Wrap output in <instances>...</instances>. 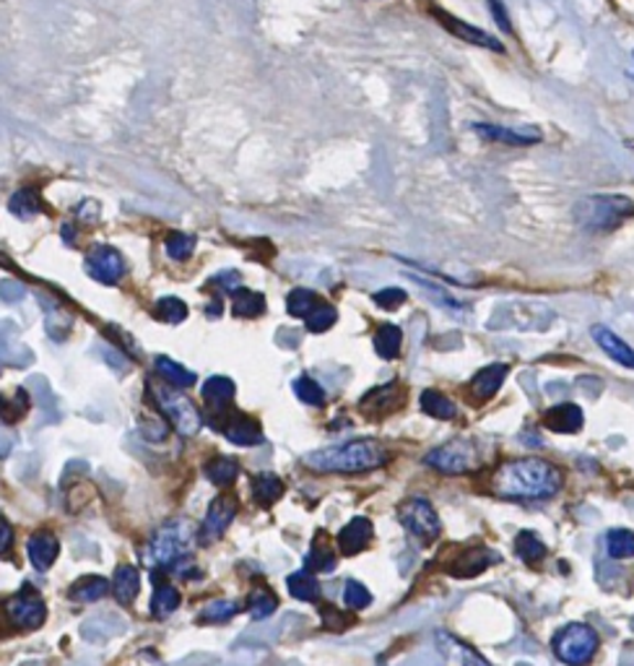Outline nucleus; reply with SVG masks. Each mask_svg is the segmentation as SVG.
<instances>
[{
    "label": "nucleus",
    "mask_w": 634,
    "mask_h": 666,
    "mask_svg": "<svg viewBox=\"0 0 634 666\" xmlns=\"http://www.w3.org/2000/svg\"><path fill=\"white\" fill-rule=\"evenodd\" d=\"M562 484V469L544 459L507 461L492 476V492L502 500H549Z\"/></svg>",
    "instance_id": "1"
},
{
    "label": "nucleus",
    "mask_w": 634,
    "mask_h": 666,
    "mask_svg": "<svg viewBox=\"0 0 634 666\" xmlns=\"http://www.w3.org/2000/svg\"><path fill=\"white\" fill-rule=\"evenodd\" d=\"M385 463H388V451L375 440H352V443L323 448L304 459V466L320 474H362Z\"/></svg>",
    "instance_id": "2"
},
{
    "label": "nucleus",
    "mask_w": 634,
    "mask_h": 666,
    "mask_svg": "<svg viewBox=\"0 0 634 666\" xmlns=\"http://www.w3.org/2000/svg\"><path fill=\"white\" fill-rule=\"evenodd\" d=\"M572 214L580 229L590 232V235H609V232L624 227L632 219L634 201L630 195L619 193L588 195V198L574 204Z\"/></svg>",
    "instance_id": "3"
},
{
    "label": "nucleus",
    "mask_w": 634,
    "mask_h": 666,
    "mask_svg": "<svg viewBox=\"0 0 634 666\" xmlns=\"http://www.w3.org/2000/svg\"><path fill=\"white\" fill-rule=\"evenodd\" d=\"M554 310L546 308L544 302L515 300L499 305L486 321L490 331H549L554 323Z\"/></svg>",
    "instance_id": "4"
},
{
    "label": "nucleus",
    "mask_w": 634,
    "mask_h": 666,
    "mask_svg": "<svg viewBox=\"0 0 634 666\" xmlns=\"http://www.w3.org/2000/svg\"><path fill=\"white\" fill-rule=\"evenodd\" d=\"M554 656L567 666H585L599 654V633L585 622H570L551 641Z\"/></svg>",
    "instance_id": "5"
},
{
    "label": "nucleus",
    "mask_w": 634,
    "mask_h": 666,
    "mask_svg": "<svg viewBox=\"0 0 634 666\" xmlns=\"http://www.w3.org/2000/svg\"><path fill=\"white\" fill-rule=\"evenodd\" d=\"M151 398L157 401V407L162 409V415L170 419L174 430L180 432L182 438H193L195 432L203 427V417L201 411L195 409V404L187 396H182L180 390H174V386L170 383H164V386H157V383H151L149 386Z\"/></svg>",
    "instance_id": "6"
},
{
    "label": "nucleus",
    "mask_w": 634,
    "mask_h": 666,
    "mask_svg": "<svg viewBox=\"0 0 634 666\" xmlns=\"http://www.w3.org/2000/svg\"><path fill=\"white\" fill-rule=\"evenodd\" d=\"M191 541L193 528L185 520H170L151 537L149 545V560L151 565H162V568H174L180 560L191 557Z\"/></svg>",
    "instance_id": "7"
},
{
    "label": "nucleus",
    "mask_w": 634,
    "mask_h": 666,
    "mask_svg": "<svg viewBox=\"0 0 634 666\" xmlns=\"http://www.w3.org/2000/svg\"><path fill=\"white\" fill-rule=\"evenodd\" d=\"M396 516L400 526H404L413 539H419L421 545H434L437 537H440V516H437L434 505L429 503L427 497H406L396 508Z\"/></svg>",
    "instance_id": "8"
},
{
    "label": "nucleus",
    "mask_w": 634,
    "mask_h": 666,
    "mask_svg": "<svg viewBox=\"0 0 634 666\" xmlns=\"http://www.w3.org/2000/svg\"><path fill=\"white\" fill-rule=\"evenodd\" d=\"M425 463L442 474H469L476 466H481L479 443L471 438H455L450 440V443L429 451Z\"/></svg>",
    "instance_id": "9"
},
{
    "label": "nucleus",
    "mask_w": 634,
    "mask_h": 666,
    "mask_svg": "<svg viewBox=\"0 0 634 666\" xmlns=\"http://www.w3.org/2000/svg\"><path fill=\"white\" fill-rule=\"evenodd\" d=\"M3 610H6V617H9L11 625L24 627V630L40 627L47 617L45 599H42L40 593L32 589V586H26L24 591L13 593L9 602H6Z\"/></svg>",
    "instance_id": "10"
},
{
    "label": "nucleus",
    "mask_w": 634,
    "mask_h": 666,
    "mask_svg": "<svg viewBox=\"0 0 634 666\" xmlns=\"http://www.w3.org/2000/svg\"><path fill=\"white\" fill-rule=\"evenodd\" d=\"M86 271L92 273V279H97L99 284H118L122 273H126V260L115 248L109 245H94L86 253Z\"/></svg>",
    "instance_id": "11"
},
{
    "label": "nucleus",
    "mask_w": 634,
    "mask_h": 666,
    "mask_svg": "<svg viewBox=\"0 0 634 666\" xmlns=\"http://www.w3.org/2000/svg\"><path fill=\"white\" fill-rule=\"evenodd\" d=\"M237 516V500L232 495H218L214 497V503L208 505L206 511V520H203L198 539L203 545H211V541L222 539L224 531H227L232 520Z\"/></svg>",
    "instance_id": "12"
},
{
    "label": "nucleus",
    "mask_w": 634,
    "mask_h": 666,
    "mask_svg": "<svg viewBox=\"0 0 634 666\" xmlns=\"http://www.w3.org/2000/svg\"><path fill=\"white\" fill-rule=\"evenodd\" d=\"M432 17L440 21V24L448 29L453 37L469 42V45H473V47H486V50H492V53H505V45H502L497 37H492L490 32H484V29L465 24L463 19L450 17V13L442 11V9H432Z\"/></svg>",
    "instance_id": "13"
},
{
    "label": "nucleus",
    "mask_w": 634,
    "mask_h": 666,
    "mask_svg": "<svg viewBox=\"0 0 634 666\" xmlns=\"http://www.w3.org/2000/svg\"><path fill=\"white\" fill-rule=\"evenodd\" d=\"M404 388H400L398 383H388V386L372 388L359 401V409L362 415H367L369 419H383L404 407Z\"/></svg>",
    "instance_id": "14"
},
{
    "label": "nucleus",
    "mask_w": 634,
    "mask_h": 666,
    "mask_svg": "<svg viewBox=\"0 0 634 666\" xmlns=\"http://www.w3.org/2000/svg\"><path fill=\"white\" fill-rule=\"evenodd\" d=\"M372 537H375V526H372V520L364 516H356L341 528L339 537H335V545H339V549L346 557H354L369 547Z\"/></svg>",
    "instance_id": "15"
},
{
    "label": "nucleus",
    "mask_w": 634,
    "mask_h": 666,
    "mask_svg": "<svg viewBox=\"0 0 634 666\" xmlns=\"http://www.w3.org/2000/svg\"><path fill=\"white\" fill-rule=\"evenodd\" d=\"M509 373V367L505 365V362H494V365H486L484 370H479L476 375H473L471 380V396L473 401H490V398H494L499 394L502 383H505Z\"/></svg>",
    "instance_id": "16"
},
{
    "label": "nucleus",
    "mask_w": 634,
    "mask_h": 666,
    "mask_svg": "<svg viewBox=\"0 0 634 666\" xmlns=\"http://www.w3.org/2000/svg\"><path fill=\"white\" fill-rule=\"evenodd\" d=\"M494 562H499V555L492 552L486 547H473L458 557L455 565H450V576L453 578H476L484 573L486 568H492Z\"/></svg>",
    "instance_id": "17"
},
{
    "label": "nucleus",
    "mask_w": 634,
    "mask_h": 666,
    "mask_svg": "<svg viewBox=\"0 0 634 666\" xmlns=\"http://www.w3.org/2000/svg\"><path fill=\"white\" fill-rule=\"evenodd\" d=\"M544 425L551 432H559V436H574L585 425V415H582L578 404H557L544 415Z\"/></svg>",
    "instance_id": "18"
},
{
    "label": "nucleus",
    "mask_w": 634,
    "mask_h": 666,
    "mask_svg": "<svg viewBox=\"0 0 634 666\" xmlns=\"http://www.w3.org/2000/svg\"><path fill=\"white\" fill-rule=\"evenodd\" d=\"M26 555L36 570H50L61 555V541L53 531H34L26 541Z\"/></svg>",
    "instance_id": "19"
},
{
    "label": "nucleus",
    "mask_w": 634,
    "mask_h": 666,
    "mask_svg": "<svg viewBox=\"0 0 634 666\" xmlns=\"http://www.w3.org/2000/svg\"><path fill=\"white\" fill-rule=\"evenodd\" d=\"M222 432L227 436L229 443H235V445L247 448V445L264 443V430H260V425L245 415L227 417V422L222 425Z\"/></svg>",
    "instance_id": "20"
},
{
    "label": "nucleus",
    "mask_w": 634,
    "mask_h": 666,
    "mask_svg": "<svg viewBox=\"0 0 634 666\" xmlns=\"http://www.w3.org/2000/svg\"><path fill=\"white\" fill-rule=\"evenodd\" d=\"M590 336L595 339V344H599L611 359L634 370V350L624 342V339H619L614 331L606 329V325H593V329H590Z\"/></svg>",
    "instance_id": "21"
},
{
    "label": "nucleus",
    "mask_w": 634,
    "mask_h": 666,
    "mask_svg": "<svg viewBox=\"0 0 634 666\" xmlns=\"http://www.w3.org/2000/svg\"><path fill=\"white\" fill-rule=\"evenodd\" d=\"M109 589H112V581H107V578L84 576L71 586L68 597L73 599V602L89 604V602H99V599H105L109 593Z\"/></svg>",
    "instance_id": "22"
},
{
    "label": "nucleus",
    "mask_w": 634,
    "mask_h": 666,
    "mask_svg": "<svg viewBox=\"0 0 634 666\" xmlns=\"http://www.w3.org/2000/svg\"><path fill=\"white\" fill-rule=\"evenodd\" d=\"M479 136H484V139L490 141H502L509 143V147H530V143L541 141V133H520V130H509V128H499V126H486V122H476L473 126Z\"/></svg>",
    "instance_id": "23"
},
{
    "label": "nucleus",
    "mask_w": 634,
    "mask_h": 666,
    "mask_svg": "<svg viewBox=\"0 0 634 666\" xmlns=\"http://www.w3.org/2000/svg\"><path fill=\"white\" fill-rule=\"evenodd\" d=\"M138 591H141V576H138V570L133 568V565H120V568L115 570V578H112L115 599H118L120 604H130V602H136Z\"/></svg>",
    "instance_id": "24"
},
{
    "label": "nucleus",
    "mask_w": 634,
    "mask_h": 666,
    "mask_svg": "<svg viewBox=\"0 0 634 666\" xmlns=\"http://www.w3.org/2000/svg\"><path fill=\"white\" fill-rule=\"evenodd\" d=\"M203 398H206L208 407L214 409V417L222 415V411L227 409V404L235 398V383L224 378V375H214V378H208L206 386H203Z\"/></svg>",
    "instance_id": "25"
},
{
    "label": "nucleus",
    "mask_w": 634,
    "mask_h": 666,
    "mask_svg": "<svg viewBox=\"0 0 634 666\" xmlns=\"http://www.w3.org/2000/svg\"><path fill=\"white\" fill-rule=\"evenodd\" d=\"M308 570L310 573H331V570H335L333 541L327 539L325 531H318L315 541H312V549L308 555Z\"/></svg>",
    "instance_id": "26"
},
{
    "label": "nucleus",
    "mask_w": 634,
    "mask_h": 666,
    "mask_svg": "<svg viewBox=\"0 0 634 666\" xmlns=\"http://www.w3.org/2000/svg\"><path fill=\"white\" fill-rule=\"evenodd\" d=\"M232 313L237 318H258L266 313V297L260 292H252V289H237L232 294Z\"/></svg>",
    "instance_id": "27"
},
{
    "label": "nucleus",
    "mask_w": 634,
    "mask_h": 666,
    "mask_svg": "<svg viewBox=\"0 0 634 666\" xmlns=\"http://www.w3.org/2000/svg\"><path fill=\"white\" fill-rule=\"evenodd\" d=\"M180 604H182V597L172 583H157L154 597H151V612H154V617L166 620L170 614L180 610Z\"/></svg>",
    "instance_id": "28"
},
{
    "label": "nucleus",
    "mask_w": 634,
    "mask_h": 666,
    "mask_svg": "<svg viewBox=\"0 0 634 666\" xmlns=\"http://www.w3.org/2000/svg\"><path fill=\"white\" fill-rule=\"evenodd\" d=\"M400 346H404V331L393 323H383L375 333V352L383 359H396L400 354Z\"/></svg>",
    "instance_id": "29"
},
{
    "label": "nucleus",
    "mask_w": 634,
    "mask_h": 666,
    "mask_svg": "<svg viewBox=\"0 0 634 666\" xmlns=\"http://www.w3.org/2000/svg\"><path fill=\"white\" fill-rule=\"evenodd\" d=\"M239 474V463L235 459H227V455H216L206 463V476L211 484L216 487H232Z\"/></svg>",
    "instance_id": "30"
},
{
    "label": "nucleus",
    "mask_w": 634,
    "mask_h": 666,
    "mask_svg": "<svg viewBox=\"0 0 634 666\" xmlns=\"http://www.w3.org/2000/svg\"><path fill=\"white\" fill-rule=\"evenodd\" d=\"M283 492H287V487H283V482L276 474H271V472L258 474L252 480V497L258 500L260 505H273L276 500L283 497Z\"/></svg>",
    "instance_id": "31"
},
{
    "label": "nucleus",
    "mask_w": 634,
    "mask_h": 666,
    "mask_svg": "<svg viewBox=\"0 0 634 666\" xmlns=\"http://www.w3.org/2000/svg\"><path fill=\"white\" fill-rule=\"evenodd\" d=\"M287 586H289L291 597L300 599V602H318L320 599V583H318V578L310 573V570H300V573L289 576Z\"/></svg>",
    "instance_id": "32"
},
{
    "label": "nucleus",
    "mask_w": 634,
    "mask_h": 666,
    "mask_svg": "<svg viewBox=\"0 0 634 666\" xmlns=\"http://www.w3.org/2000/svg\"><path fill=\"white\" fill-rule=\"evenodd\" d=\"M157 373L174 388L195 386V373H191L187 367H182L180 362H174L170 357H157Z\"/></svg>",
    "instance_id": "33"
},
{
    "label": "nucleus",
    "mask_w": 634,
    "mask_h": 666,
    "mask_svg": "<svg viewBox=\"0 0 634 666\" xmlns=\"http://www.w3.org/2000/svg\"><path fill=\"white\" fill-rule=\"evenodd\" d=\"M421 409H425V415L434 419H453L458 415L455 404L444 394H440V390H432V388L421 394Z\"/></svg>",
    "instance_id": "34"
},
{
    "label": "nucleus",
    "mask_w": 634,
    "mask_h": 666,
    "mask_svg": "<svg viewBox=\"0 0 634 666\" xmlns=\"http://www.w3.org/2000/svg\"><path fill=\"white\" fill-rule=\"evenodd\" d=\"M515 549H517V555H520V560L530 562V565L541 562V557L546 555L544 539L538 537L536 531H520V534H517Z\"/></svg>",
    "instance_id": "35"
},
{
    "label": "nucleus",
    "mask_w": 634,
    "mask_h": 666,
    "mask_svg": "<svg viewBox=\"0 0 634 666\" xmlns=\"http://www.w3.org/2000/svg\"><path fill=\"white\" fill-rule=\"evenodd\" d=\"M606 549L616 560H630V557H634V531H630V528H614V531H609Z\"/></svg>",
    "instance_id": "36"
},
{
    "label": "nucleus",
    "mask_w": 634,
    "mask_h": 666,
    "mask_svg": "<svg viewBox=\"0 0 634 666\" xmlns=\"http://www.w3.org/2000/svg\"><path fill=\"white\" fill-rule=\"evenodd\" d=\"M318 305H320V300L312 289H294V292L287 297V310H289V315H294V318H308Z\"/></svg>",
    "instance_id": "37"
},
{
    "label": "nucleus",
    "mask_w": 634,
    "mask_h": 666,
    "mask_svg": "<svg viewBox=\"0 0 634 666\" xmlns=\"http://www.w3.org/2000/svg\"><path fill=\"white\" fill-rule=\"evenodd\" d=\"M276 606H279V602H276V597L268 589H255L250 593V599H247V610H250L252 620L271 617V614L276 612Z\"/></svg>",
    "instance_id": "38"
},
{
    "label": "nucleus",
    "mask_w": 634,
    "mask_h": 666,
    "mask_svg": "<svg viewBox=\"0 0 634 666\" xmlns=\"http://www.w3.org/2000/svg\"><path fill=\"white\" fill-rule=\"evenodd\" d=\"M157 318L170 325H178L187 318V305L180 297H162V300L157 302Z\"/></svg>",
    "instance_id": "39"
},
{
    "label": "nucleus",
    "mask_w": 634,
    "mask_h": 666,
    "mask_svg": "<svg viewBox=\"0 0 634 666\" xmlns=\"http://www.w3.org/2000/svg\"><path fill=\"white\" fill-rule=\"evenodd\" d=\"M294 394L300 401L310 404V407H323L325 404V390L318 386V380H312L310 375H302V378L294 380Z\"/></svg>",
    "instance_id": "40"
},
{
    "label": "nucleus",
    "mask_w": 634,
    "mask_h": 666,
    "mask_svg": "<svg viewBox=\"0 0 634 666\" xmlns=\"http://www.w3.org/2000/svg\"><path fill=\"white\" fill-rule=\"evenodd\" d=\"M9 208L17 216H21V219H29V216H34V214L42 212V201L36 198L34 191H29V187H24V191H19L17 195H13Z\"/></svg>",
    "instance_id": "41"
},
{
    "label": "nucleus",
    "mask_w": 634,
    "mask_h": 666,
    "mask_svg": "<svg viewBox=\"0 0 634 666\" xmlns=\"http://www.w3.org/2000/svg\"><path fill=\"white\" fill-rule=\"evenodd\" d=\"M304 321H308V331L325 333L327 329H333L335 321H339V313H335V308L325 305V302H320V305L312 310V313L304 318Z\"/></svg>",
    "instance_id": "42"
},
{
    "label": "nucleus",
    "mask_w": 634,
    "mask_h": 666,
    "mask_svg": "<svg viewBox=\"0 0 634 666\" xmlns=\"http://www.w3.org/2000/svg\"><path fill=\"white\" fill-rule=\"evenodd\" d=\"M164 248H166V256H170L172 260H185L193 256L195 237L182 235V232H174V235H170L164 240Z\"/></svg>",
    "instance_id": "43"
},
{
    "label": "nucleus",
    "mask_w": 634,
    "mask_h": 666,
    "mask_svg": "<svg viewBox=\"0 0 634 666\" xmlns=\"http://www.w3.org/2000/svg\"><path fill=\"white\" fill-rule=\"evenodd\" d=\"M372 602V593L364 583L359 581H348L344 589V604L348 610H364V606H369Z\"/></svg>",
    "instance_id": "44"
},
{
    "label": "nucleus",
    "mask_w": 634,
    "mask_h": 666,
    "mask_svg": "<svg viewBox=\"0 0 634 666\" xmlns=\"http://www.w3.org/2000/svg\"><path fill=\"white\" fill-rule=\"evenodd\" d=\"M239 612V606L235 602H211L206 610H203L201 617L208 622H227L229 617H235Z\"/></svg>",
    "instance_id": "45"
},
{
    "label": "nucleus",
    "mask_w": 634,
    "mask_h": 666,
    "mask_svg": "<svg viewBox=\"0 0 634 666\" xmlns=\"http://www.w3.org/2000/svg\"><path fill=\"white\" fill-rule=\"evenodd\" d=\"M406 297L408 294L404 292V289L388 287V289H380V292L375 294V302H377V308H383V310H398L406 302Z\"/></svg>",
    "instance_id": "46"
},
{
    "label": "nucleus",
    "mask_w": 634,
    "mask_h": 666,
    "mask_svg": "<svg viewBox=\"0 0 634 666\" xmlns=\"http://www.w3.org/2000/svg\"><path fill=\"white\" fill-rule=\"evenodd\" d=\"M490 6L494 11V21L502 26V32H513V24H509V19H507L505 3H502V0H490Z\"/></svg>",
    "instance_id": "47"
},
{
    "label": "nucleus",
    "mask_w": 634,
    "mask_h": 666,
    "mask_svg": "<svg viewBox=\"0 0 634 666\" xmlns=\"http://www.w3.org/2000/svg\"><path fill=\"white\" fill-rule=\"evenodd\" d=\"M463 666H492V664L486 662L484 656H479L476 651H469V648H465V654H463Z\"/></svg>",
    "instance_id": "48"
},
{
    "label": "nucleus",
    "mask_w": 634,
    "mask_h": 666,
    "mask_svg": "<svg viewBox=\"0 0 634 666\" xmlns=\"http://www.w3.org/2000/svg\"><path fill=\"white\" fill-rule=\"evenodd\" d=\"M11 539H13L11 524H9V520H3V547H0V552H3V555L11 549Z\"/></svg>",
    "instance_id": "49"
}]
</instances>
